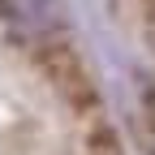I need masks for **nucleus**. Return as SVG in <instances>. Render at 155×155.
<instances>
[{
	"label": "nucleus",
	"mask_w": 155,
	"mask_h": 155,
	"mask_svg": "<svg viewBox=\"0 0 155 155\" xmlns=\"http://www.w3.org/2000/svg\"><path fill=\"white\" fill-rule=\"evenodd\" d=\"M35 61H39V69H43V78L56 86V95H61L73 112L99 108V91H95L82 56H78L73 48H65L61 39H43V43L35 48Z\"/></svg>",
	"instance_id": "f257e3e1"
},
{
	"label": "nucleus",
	"mask_w": 155,
	"mask_h": 155,
	"mask_svg": "<svg viewBox=\"0 0 155 155\" xmlns=\"http://www.w3.org/2000/svg\"><path fill=\"white\" fill-rule=\"evenodd\" d=\"M0 13L13 35L22 39H56V26H65V5L61 0H0Z\"/></svg>",
	"instance_id": "f03ea898"
}]
</instances>
